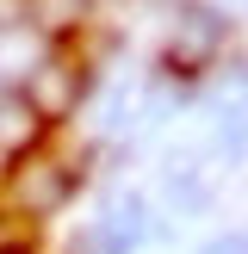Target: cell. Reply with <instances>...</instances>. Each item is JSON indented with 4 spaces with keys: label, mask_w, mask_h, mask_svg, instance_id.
<instances>
[{
    "label": "cell",
    "mask_w": 248,
    "mask_h": 254,
    "mask_svg": "<svg viewBox=\"0 0 248 254\" xmlns=\"http://www.w3.org/2000/svg\"><path fill=\"white\" fill-rule=\"evenodd\" d=\"M0 192H6V205L19 211V217H56L74 198V168L31 149V155L6 161V186H0Z\"/></svg>",
    "instance_id": "6da1fadb"
},
{
    "label": "cell",
    "mask_w": 248,
    "mask_h": 254,
    "mask_svg": "<svg viewBox=\"0 0 248 254\" xmlns=\"http://www.w3.org/2000/svg\"><path fill=\"white\" fill-rule=\"evenodd\" d=\"M19 93H25V106H31L44 124H56V118H68V112L87 99V68L74 56H62V50H44V56L31 62V74H25Z\"/></svg>",
    "instance_id": "7a4b0ae2"
},
{
    "label": "cell",
    "mask_w": 248,
    "mask_h": 254,
    "mask_svg": "<svg viewBox=\"0 0 248 254\" xmlns=\"http://www.w3.org/2000/svg\"><path fill=\"white\" fill-rule=\"evenodd\" d=\"M149 198H136V192H118L106 211L93 217V230H87V248L93 254H136L149 242Z\"/></svg>",
    "instance_id": "3957f363"
},
{
    "label": "cell",
    "mask_w": 248,
    "mask_h": 254,
    "mask_svg": "<svg viewBox=\"0 0 248 254\" xmlns=\"http://www.w3.org/2000/svg\"><path fill=\"white\" fill-rule=\"evenodd\" d=\"M217 44H223V19L217 12H186V19L174 25L168 50H161V68L168 74H198V68H211Z\"/></svg>",
    "instance_id": "277c9868"
},
{
    "label": "cell",
    "mask_w": 248,
    "mask_h": 254,
    "mask_svg": "<svg viewBox=\"0 0 248 254\" xmlns=\"http://www.w3.org/2000/svg\"><path fill=\"white\" fill-rule=\"evenodd\" d=\"M37 130H44V118L25 106V93H19V87H0V161L31 155Z\"/></svg>",
    "instance_id": "5b68a950"
},
{
    "label": "cell",
    "mask_w": 248,
    "mask_h": 254,
    "mask_svg": "<svg viewBox=\"0 0 248 254\" xmlns=\"http://www.w3.org/2000/svg\"><path fill=\"white\" fill-rule=\"evenodd\" d=\"M25 19L44 31H74L87 19V0H25Z\"/></svg>",
    "instance_id": "8992f818"
},
{
    "label": "cell",
    "mask_w": 248,
    "mask_h": 254,
    "mask_svg": "<svg viewBox=\"0 0 248 254\" xmlns=\"http://www.w3.org/2000/svg\"><path fill=\"white\" fill-rule=\"evenodd\" d=\"M211 149L223 161H248V112H217V130H211Z\"/></svg>",
    "instance_id": "52a82bcc"
},
{
    "label": "cell",
    "mask_w": 248,
    "mask_h": 254,
    "mask_svg": "<svg viewBox=\"0 0 248 254\" xmlns=\"http://www.w3.org/2000/svg\"><path fill=\"white\" fill-rule=\"evenodd\" d=\"M198 254H248V230H230V236H211Z\"/></svg>",
    "instance_id": "ba28073f"
},
{
    "label": "cell",
    "mask_w": 248,
    "mask_h": 254,
    "mask_svg": "<svg viewBox=\"0 0 248 254\" xmlns=\"http://www.w3.org/2000/svg\"><path fill=\"white\" fill-rule=\"evenodd\" d=\"M0 254H25V248H0Z\"/></svg>",
    "instance_id": "9c48e42d"
}]
</instances>
